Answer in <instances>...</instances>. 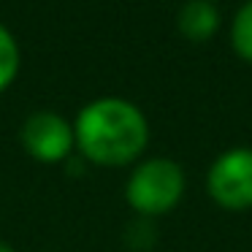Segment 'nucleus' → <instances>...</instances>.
I'll return each instance as SVG.
<instances>
[{
	"label": "nucleus",
	"instance_id": "obj_2",
	"mask_svg": "<svg viewBox=\"0 0 252 252\" xmlns=\"http://www.w3.org/2000/svg\"><path fill=\"white\" fill-rule=\"evenodd\" d=\"M185 195V171L171 158H152L136 165L125 187V198L138 214L158 217L176 206Z\"/></svg>",
	"mask_w": 252,
	"mask_h": 252
},
{
	"label": "nucleus",
	"instance_id": "obj_5",
	"mask_svg": "<svg viewBox=\"0 0 252 252\" xmlns=\"http://www.w3.org/2000/svg\"><path fill=\"white\" fill-rule=\"evenodd\" d=\"M176 28L190 41H209L220 30V11L212 0H187L176 14Z\"/></svg>",
	"mask_w": 252,
	"mask_h": 252
},
{
	"label": "nucleus",
	"instance_id": "obj_1",
	"mask_svg": "<svg viewBox=\"0 0 252 252\" xmlns=\"http://www.w3.org/2000/svg\"><path fill=\"white\" fill-rule=\"evenodd\" d=\"M73 138L90 163L127 165L147 147L149 125L138 106L122 98H98L79 111Z\"/></svg>",
	"mask_w": 252,
	"mask_h": 252
},
{
	"label": "nucleus",
	"instance_id": "obj_7",
	"mask_svg": "<svg viewBox=\"0 0 252 252\" xmlns=\"http://www.w3.org/2000/svg\"><path fill=\"white\" fill-rule=\"evenodd\" d=\"M19 71V46L14 35L0 25V93L14 82Z\"/></svg>",
	"mask_w": 252,
	"mask_h": 252
},
{
	"label": "nucleus",
	"instance_id": "obj_6",
	"mask_svg": "<svg viewBox=\"0 0 252 252\" xmlns=\"http://www.w3.org/2000/svg\"><path fill=\"white\" fill-rule=\"evenodd\" d=\"M230 44L233 52L244 63H252V0L239 8L233 17V28H230Z\"/></svg>",
	"mask_w": 252,
	"mask_h": 252
},
{
	"label": "nucleus",
	"instance_id": "obj_3",
	"mask_svg": "<svg viewBox=\"0 0 252 252\" xmlns=\"http://www.w3.org/2000/svg\"><path fill=\"white\" fill-rule=\"evenodd\" d=\"M206 190L222 209H252V149L236 147L220 155L206 174Z\"/></svg>",
	"mask_w": 252,
	"mask_h": 252
},
{
	"label": "nucleus",
	"instance_id": "obj_8",
	"mask_svg": "<svg viewBox=\"0 0 252 252\" xmlns=\"http://www.w3.org/2000/svg\"><path fill=\"white\" fill-rule=\"evenodd\" d=\"M0 252H14V250H11V247H8V244H6V241H0Z\"/></svg>",
	"mask_w": 252,
	"mask_h": 252
},
{
	"label": "nucleus",
	"instance_id": "obj_4",
	"mask_svg": "<svg viewBox=\"0 0 252 252\" xmlns=\"http://www.w3.org/2000/svg\"><path fill=\"white\" fill-rule=\"evenodd\" d=\"M22 147L41 163H60L71 155L73 127L55 111H35L22 125Z\"/></svg>",
	"mask_w": 252,
	"mask_h": 252
}]
</instances>
